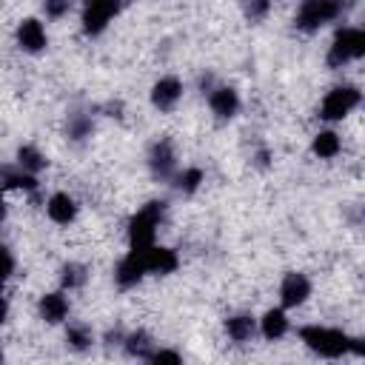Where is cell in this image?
I'll use <instances>...</instances> for the list:
<instances>
[{"instance_id": "obj_1", "label": "cell", "mask_w": 365, "mask_h": 365, "mask_svg": "<svg viewBox=\"0 0 365 365\" xmlns=\"http://www.w3.org/2000/svg\"><path fill=\"white\" fill-rule=\"evenodd\" d=\"M299 339L319 356L325 359H339L345 354H351V336L339 328H328V325H305L299 328Z\"/></svg>"}, {"instance_id": "obj_2", "label": "cell", "mask_w": 365, "mask_h": 365, "mask_svg": "<svg viewBox=\"0 0 365 365\" xmlns=\"http://www.w3.org/2000/svg\"><path fill=\"white\" fill-rule=\"evenodd\" d=\"M163 214H165V202H163V200L145 202V205L128 220V245H131V248H151Z\"/></svg>"}, {"instance_id": "obj_3", "label": "cell", "mask_w": 365, "mask_h": 365, "mask_svg": "<svg viewBox=\"0 0 365 365\" xmlns=\"http://www.w3.org/2000/svg\"><path fill=\"white\" fill-rule=\"evenodd\" d=\"M348 6H351V0H302L299 11L294 17V26L302 31H317L319 26L336 20Z\"/></svg>"}, {"instance_id": "obj_4", "label": "cell", "mask_w": 365, "mask_h": 365, "mask_svg": "<svg viewBox=\"0 0 365 365\" xmlns=\"http://www.w3.org/2000/svg\"><path fill=\"white\" fill-rule=\"evenodd\" d=\"M359 57H365V29H354V26L339 29L328 46L325 63L331 68H342L348 60H359Z\"/></svg>"}, {"instance_id": "obj_5", "label": "cell", "mask_w": 365, "mask_h": 365, "mask_svg": "<svg viewBox=\"0 0 365 365\" xmlns=\"http://www.w3.org/2000/svg\"><path fill=\"white\" fill-rule=\"evenodd\" d=\"M362 100V91L356 86H334L322 103H319V117L334 123V120H342L345 114H351Z\"/></svg>"}, {"instance_id": "obj_6", "label": "cell", "mask_w": 365, "mask_h": 365, "mask_svg": "<svg viewBox=\"0 0 365 365\" xmlns=\"http://www.w3.org/2000/svg\"><path fill=\"white\" fill-rule=\"evenodd\" d=\"M125 0H86L83 3V31L88 37H97L106 31V26L111 23V17L123 9Z\"/></svg>"}, {"instance_id": "obj_7", "label": "cell", "mask_w": 365, "mask_h": 365, "mask_svg": "<svg viewBox=\"0 0 365 365\" xmlns=\"http://www.w3.org/2000/svg\"><path fill=\"white\" fill-rule=\"evenodd\" d=\"M145 274H148V268H145V251H143V248H131V251L117 262V268H114V282H117L120 288H134Z\"/></svg>"}, {"instance_id": "obj_8", "label": "cell", "mask_w": 365, "mask_h": 365, "mask_svg": "<svg viewBox=\"0 0 365 365\" xmlns=\"http://www.w3.org/2000/svg\"><path fill=\"white\" fill-rule=\"evenodd\" d=\"M311 297V279L299 271H288L279 282V302L282 308H297Z\"/></svg>"}, {"instance_id": "obj_9", "label": "cell", "mask_w": 365, "mask_h": 365, "mask_svg": "<svg viewBox=\"0 0 365 365\" xmlns=\"http://www.w3.org/2000/svg\"><path fill=\"white\" fill-rule=\"evenodd\" d=\"M148 168H151V177L154 180H171L174 177L177 157H174V148H171L168 140H157L148 148Z\"/></svg>"}, {"instance_id": "obj_10", "label": "cell", "mask_w": 365, "mask_h": 365, "mask_svg": "<svg viewBox=\"0 0 365 365\" xmlns=\"http://www.w3.org/2000/svg\"><path fill=\"white\" fill-rule=\"evenodd\" d=\"M17 43H20V48L29 51V54L43 51V48L48 46V37H46L43 23H40L37 17H26V20H20V26H17Z\"/></svg>"}, {"instance_id": "obj_11", "label": "cell", "mask_w": 365, "mask_h": 365, "mask_svg": "<svg viewBox=\"0 0 365 365\" xmlns=\"http://www.w3.org/2000/svg\"><path fill=\"white\" fill-rule=\"evenodd\" d=\"M182 97V83L177 77H160L154 86H151V106L160 108V111H171Z\"/></svg>"}, {"instance_id": "obj_12", "label": "cell", "mask_w": 365, "mask_h": 365, "mask_svg": "<svg viewBox=\"0 0 365 365\" xmlns=\"http://www.w3.org/2000/svg\"><path fill=\"white\" fill-rule=\"evenodd\" d=\"M46 214H48L51 222L68 225V222H74V217H77V200H74L71 194H66V191H57V194H51V197L46 200Z\"/></svg>"}, {"instance_id": "obj_13", "label": "cell", "mask_w": 365, "mask_h": 365, "mask_svg": "<svg viewBox=\"0 0 365 365\" xmlns=\"http://www.w3.org/2000/svg\"><path fill=\"white\" fill-rule=\"evenodd\" d=\"M208 106L220 120H231L240 111V94L231 86H217L208 94Z\"/></svg>"}, {"instance_id": "obj_14", "label": "cell", "mask_w": 365, "mask_h": 365, "mask_svg": "<svg viewBox=\"0 0 365 365\" xmlns=\"http://www.w3.org/2000/svg\"><path fill=\"white\" fill-rule=\"evenodd\" d=\"M143 251H145V268H148V274L163 277V274L177 271V265H180L177 251H171L165 245H151V248H143Z\"/></svg>"}, {"instance_id": "obj_15", "label": "cell", "mask_w": 365, "mask_h": 365, "mask_svg": "<svg viewBox=\"0 0 365 365\" xmlns=\"http://www.w3.org/2000/svg\"><path fill=\"white\" fill-rule=\"evenodd\" d=\"M40 317L48 322V325H57L68 317V297L63 291H51V294H43L40 297Z\"/></svg>"}, {"instance_id": "obj_16", "label": "cell", "mask_w": 365, "mask_h": 365, "mask_svg": "<svg viewBox=\"0 0 365 365\" xmlns=\"http://www.w3.org/2000/svg\"><path fill=\"white\" fill-rule=\"evenodd\" d=\"M257 328H259V319H254L251 314H234L225 319V334L234 342H248L257 334Z\"/></svg>"}, {"instance_id": "obj_17", "label": "cell", "mask_w": 365, "mask_h": 365, "mask_svg": "<svg viewBox=\"0 0 365 365\" xmlns=\"http://www.w3.org/2000/svg\"><path fill=\"white\" fill-rule=\"evenodd\" d=\"M259 334L265 336V339H282L285 334H288V317H285V311L282 308H268L265 314H262V319H259Z\"/></svg>"}, {"instance_id": "obj_18", "label": "cell", "mask_w": 365, "mask_h": 365, "mask_svg": "<svg viewBox=\"0 0 365 365\" xmlns=\"http://www.w3.org/2000/svg\"><path fill=\"white\" fill-rule=\"evenodd\" d=\"M311 151L319 157V160H334L339 151H342V140L336 131H319L311 143Z\"/></svg>"}, {"instance_id": "obj_19", "label": "cell", "mask_w": 365, "mask_h": 365, "mask_svg": "<svg viewBox=\"0 0 365 365\" xmlns=\"http://www.w3.org/2000/svg\"><path fill=\"white\" fill-rule=\"evenodd\" d=\"M123 348H125L128 356H137V359H148V356L154 354V342H151V336H148L145 331H131V334H125Z\"/></svg>"}, {"instance_id": "obj_20", "label": "cell", "mask_w": 365, "mask_h": 365, "mask_svg": "<svg viewBox=\"0 0 365 365\" xmlns=\"http://www.w3.org/2000/svg\"><path fill=\"white\" fill-rule=\"evenodd\" d=\"M17 165L26 168V171H31V174H37L40 168L48 165V160H46V154L37 145H20L17 148Z\"/></svg>"}, {"instance_id": "obj_21", "label": "cell", "mask_w": 365, "mask_h": 365, "mask_svg": "<svg viewBox=\"0 0 365 365\" xmlns=\"http://www.w3.org/2000/svg\"><path fill=\"white\" fill-rule=\"evenodd\" d=\"M3 185L11 191V188H20V191H37V177L26 168L20 171H11V168H3Z\"/></svg>"}, {"instance_id": "obj_22", "label": "cell", "mask_w": 365, "mask_h": 365, "mask_svg": "<svg viewBox=\"0 0 365 365\" xmlns=\"http://www.w3.org/2000/svg\"><path fill=\"white\" fill-rule=\"evenodd\" d=\"M86 279H88V268H86L83 262H66V265L60 268V282H63V288H68V291L86 285Z\"/></svg>"}, {"instance_id": "obj_23", "label": "cell", "mask_w": 365, "mask_h": 365, "mask_svg": "<svg viewBox=\"0 0 365 365\" xmlns=\"http://www.w3.org/2000/svg\"><path fill=\"white\" fill-rule=\"evenodd\" d=\"M202 180H205L202 168L191 165V168H182V171L174 177V188H177L180 194H194V191L200 188V182H202Z\"/></svg>"}, {"instance_id": "obj_24", "label": "cell", "mask_w": 365, "mask_h": 365, "mask_svg": "<svg viewBox=\"0 0 365 365\" xmlns=\"http://www.w3.org/2000/svg\"><path fill=\"white\" fill-rule=\"evenodd\" d=\"M66 342H68V348H74V351H86V348H91V342H94L91 328L83 325V322L68 325V328H66Z\"/></svg>"}, {"instance_id": "obj_25", "label": "cell", "mask_w": 365, "mask_h": 365, "mask_svg": "<svg viewBox=\"0 0 365 365\" xmlns=\"http://www.w3.org/2000/svg\"><path fill=\"white\" fill-rule=\"evenodd\" d=\"M88 134H91V117L80 114V111L68 114V137L71 140H86Z\"/></svg>"}, {"instance_id": "obj_26", "label": "cell", "mask_w": 365, "mask_h": 365, "mask_svg": "<svg viewBox=\"0 0 365 365\" xmlns=\"http://www.w3.org/2000/svg\"><path fill=\"white\" fill-rule=\"evenodd\" d=\"M240 6H242V14H245L251 23L262 20V17L271 11V0H240Z\"/></svg>"}, {"instance_id": "obj_27", "label": "cell", "mask_w": 365, "mask_h": 365, "mask_svg": "<svg viewBox=\"0 0 365 365\" xmlns=\"http://www.w3.org/2000/svg\"><path fill=\"white\" fill-rule=\"evenodd\" d=\"M68 9H71V0H43V11L51 20H60L63 14H68Z\"/></svg>"}, {"instance_id": "obj_28", "label": "cell", "mask_w": 365, "mask_h": 365, "mask_svg": "<svg viewBox=\"0 0 365 365\" xmlns=\"http://www.w3.org/2000/svg\"><path fill=\"white\" fill-rule=\"evenodd\" d=\"M148 362H182V356L177 351H168V348H154V354L148 356Z\"/></svg>"}, {"instance_id": "obj_29", "label": "cell", "mask_w": 365, "mask_h": 365, "mask_svg": "<svg viewBox=\"0 0 365 365\" xmlns=\"http://www.w3.org/2000/svg\"><path fill=\"white\" fill-rule=\"evenodd\" d=\"M351 354L365 359V339H351Z\"/></svg>"}]
</instances>
